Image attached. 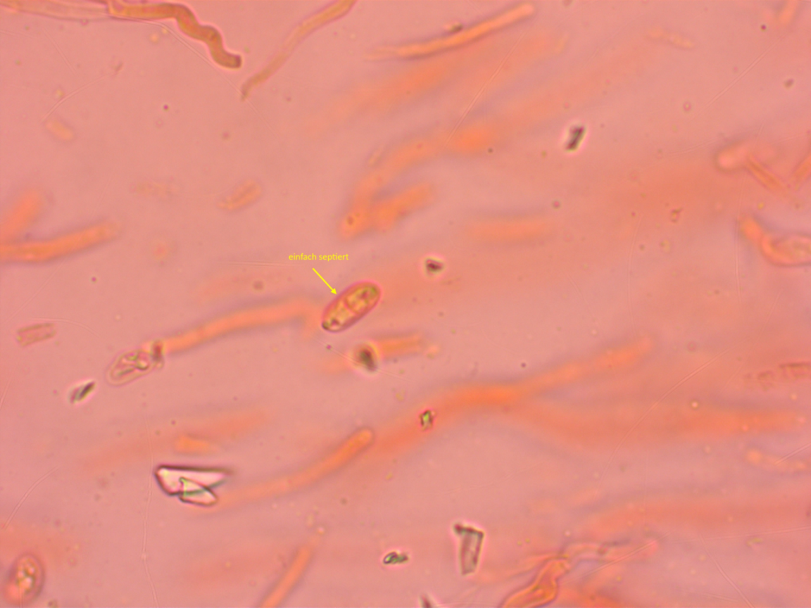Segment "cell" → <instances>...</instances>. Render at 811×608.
Segmentation results:
<instances>
[{"instance_id":"1","label":"cell","mask_w":811,"mask_h":608,"mask_svg":"<svg viewBox=\"0 0 811 608\" xmlns=\"http://www.w3.org/2000/svg\"><path fill=\"white\" fill-rule=\"evenodd\" d=\"M382 290L372 281H361L347 288L329 303L322 315L325 331L339 333L356 325L382 300Z\"/></svg>"},{"instance_id":"2","label":"cell","mask_w":811,"mask_h":608,"mask_svg":"<svg viewBox=\"0 0 811 608\" xmlns=\"http://www.w3.org/2000/svg\"><path fill=\"white\" fill-rule=\"evenodd\" d=\"M259 189L256 187H244L238 189L221 202V207L226 211L241 210L253 204L259 198Z\"/></svg>"},{"instance_id":"3","label":"cell","mask_w":811,"mask_h":608,"mask_svg":"<svg viewBox=\"0 0 811 608\" xmlns=\"http://www.w3.org/2000/svg\"><path fill=\"white\" fill-rule=\"evenodd\" d=\"M424 269L427 274L434 276L441 274L445 270V264L439 259L429 258L424 262Z\"/></svg>"}]
</instances>
